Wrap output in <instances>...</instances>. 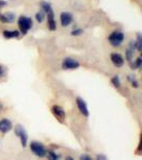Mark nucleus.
I'll use <instances>...</instances> for the list:
<instances>
[{
    "mask_svg": "<svg viewBox=\"0 0 142 160\" xmlns=\"http://www.w3.org/2000/svg\"><path fill=\"white\" fill-rule=\"evenodd\" d=\"M65 160H74V158H72V157H66V158H65Z\"/></svg>",
    "mask_w": 142,
    "mask_h": 160,
    "instance_id": "nucleus-28",
    "label": "nucleus"
},
{
    "mask_svg": "<svg viewBox=\"0 0 142 160\" xmlns=\"http://www.w3.org/2000/svg\"><path fill=\"white\" fill-rule=\"evenodd\" d=\"M95 160H108V158L104 154H99L96 157H95Z\"/></svg>",
    "mask_w": 142,
    "mask_h": 160,
    "instance_id": "nucleus-25",
    "label": "nucleus"
},
{
    "mask_svg": "<svg viewBox=\"0 0 142 160\" xmlns=\"http://www.w3.org/2000/svg\"><path fill=\"white\" fill-rule=\"evenodd\" d=\"M80 160H93L91 156H89L88 154H82L80 157H79Z\"/></svg>",
    "mask_w": 142,
    "mask_h": 160,
    "instance_id": "nucleus-26",
    "label": "nucleus"
},
{
    "mask_svg": "<svg viewBox=\"0 0 142 160\" xmlns=\"http://www.w3.org/2000/svg\"><path fill=\"white\" fill-rule=\"evenodd\" d=\"M51 113H53L60 122H62V121L65 118V111H64V109L61 106L53 105V107H51Z\"/></svg>",
    "mask_w": 142,
    "mask_h": 160,
    "instance_id": "nucleus-9",
    "label": "nucleus"
},
{
    "mask_svg": "<svg viewBox=\"0 0 142 160\" xmlns=\"http://www.w3.org/2000/svg\"><path fill=\"white\" fill-rule=\"evenodd\" d=\"M30 149L35 156L40 157V158H43V157L46 156V148L45 146L43 145L42 143L40 142H37V141H33L30 143Z\"/></svg>",
    "mask_w": 142,
    "mask_h": 160,
    "instance_id": "nucleus-5",
    "label": "nucleus"
},
{
    "mask_svg": "<svg viewBox=\"0 0 142 160\" xmlns=\"http://www.w3.org/2000/svg\"><path fill=\"white\" fill-rule=\"evenodd\" d=\"M7 6V1L6 0H0V8H3Z\"/></svg>",
    "mask_w": 142,
    "mask_h": 160,
    "instance_id": "nucleus-27",
    "label": "nucleus"
},
{
    "mask_svg": "<svg viewBox=\"0 0 142 160\" xmlns=\"http://www.w3.org/2000/svg\"><path fill=\"white\" fill-rule=\"evenodd\" d=\"M135 44H136V50L141 52L142 51V37H141L140 32L137 33V40L135 41Z\"/></svg>",
    "mask_w": 142,
    "mask_h": 160,
    "instance_id": "nucleus-16",
    "label": "nucleus"
},
{
    "mask_svg": "<svg viewBox=\"0 0 142 160\" xmlns=\"http://www.w3.org/2000/svg\"><path fill=\"white\" fill-rule=\"evenodd\" d=\"M14 131H15V135L19 138L22 146L23 148H26V146H27V143H28V133L24 128V126L18 124V125H16L14 127Z\"/></svg>",
    "mask_w": 142,
    "mask_h": 160,
    "instance_id": "nucleus-4",
    "label": "nucleus"
},
{
    "mask_svg": "<svg viewBox=\"0 0 142 160\" xmlns=\"http://www.w3.org/2000/svg\"><path fill=\"white\" fill-rule=\"evenodd\" d=\"M40 7H41V9H42V11L45 12V14H47V13H50V12L53 11V7H51V4L48 1H41L40 2Z\"/></svg>",
    "mask_w": 142,
    "mask_h": 160,
    "instance_id": "nucleus-14",
    "label": "nucleus"
},
{
    "mask_svg": "<svg viewBox=\"0 0 142 160\" xmlns=\"http://www.w3.org/2000/svg\"><path fill=\"white\" fill-rule=\"evenodd\" d=\"M76 105H77V108L78 110L80 111V113L84 117L88 118L90 115V112H89V109H88V106H87V102L82 97H77L76 98Z\"/></svg>",
    "mask_w": 142,
    "mask_h": 160,
    "instance_id": "nucleus-6",
    "label": "nucleus"
},
{
    "mask_svg": "<svg viewBox=\"0 0 142 160\" xmlns=\"http://www.w3.org/2000/svg\"><path fill=\"white\" fill-rule=\"evenodd\" d=\"M13 129V124L9 118H2L0 120V132L8 133Z\"/></svg>",
    "mask_w": 142,
    "mask_h": 160,
    "instance_id": "nucleus-10",
    "label": "nucleus"
},
{
    "mask_svg": "<svg viewBox=\"0 0 142 160\" xmlns=\"http://www.w3.org/2000/svg\"><path fill=\"white\" fill-rule=\"evenodd\" d=\"M82 33H84V30L78 27H75L74 29L71 31V34L73 35V37H80Z\"/></svg>",
    "mask_w": 142,
    "mask_h": 160,
    "instance_id": "nucleus-22",
    "label": "nucleus"
},
{
    "mask_svg": "<svg viewBox=\"0 0 142 160\" xmlns=\"http://www.w3.org/2000/svg\"><path fill=\"white\" fill-rule=\"evenodd\" d=\"M15 19H16V16L12 12H6L0 14V22L2 24H12L15 22Z\"/></svg>",
    "mask_w": 142,
    "mask_h": 160,
    "instance_id": "nucleus-11",
    "label": "nucleus"
},
{
    "mask_svg": "<svg viewBox=\"0 0 142 160\" xmlns=\"http://www.w3.org/2000/svg\"><path fill=\"white\" fill-rule=\"evenodd\" d=\"M2 108H3V106H2V104L0 102V113H1V111H2Z\"/></svg>",
    "mask_w": 142,
    "mask_h": 160,
    "instance_id": "nucleus-29",
    "label": "nucleus"
},
{
    "mask_svg": "<svg viewBox=\"0 0 142 160\" xmlns=\"http://www.w3.org/2000/svg\"><path fill=\"white\" fill-rule=\"evenodd\" d=\"M17 25H18L19 28V32L20 34L26 35L28 33L31 28L33 26V22L31 19V17L25 16V15H22V16L18 17V20H17Z\"/></svg>",
    "mask_w": 142,
    "mask_h": 160,
    "instance_id": "nucleus-2",
    "label": "nucleus"
},
{
    "mask_svg": "<svg viewBox=\"0 0 142 160\" xmlns=\"http://www.w3.org/2000/svg\"><path fill=\"white\" fill-rule=\"evenodd\" d=\"M0 14H1V13H0Z\"/></svg>",
    "mask_w": 142,
    "mask_h": 160,
    "instance_id": "nucleus-30",
    "label": "nucleus"
},
{
    "mask_svg": "<svg viewBox=\"0 0 142 160\" xmlns=\"http://www.w3.org/2000/svg\"><path fill=\"white\" fill-rule=\"evenodd\" d=\"M46 18H47V27L50 31H55L57 29V22L55 19V13L50 12L46 14Z\"/></svg>",
    "mask_w": 142,
    "mask_h": 160,
    "instance_id": "nucleus-12",
    "label": "nucleus"
},
{
    "mask_svg": "<svg viewBox=\"0 0 142 160\" xmlns=\"http://www.w3.org/2000/svg\"><path fill=\"white\" fill-rule=\"evenodd\" d=\"M61 66L64 71H74V69H77V68H80V63H79V61H77L76 59L68 57V58L63 59Z\"/></svg>",
    "mask_w": 142,
    "mask_h": 160,
    "instance_id": "nucleus-3",
    "label": "nucleus"
},
{
    "mask_svg": "<svg viewBox=\"0 0 142 160\" xmlns=\"http://www.w3.org/2000/svg\"><path fill=\"white\" fill-rule=\"evenodd\" d=\"M125 41V34L121 30H114L108 35V42L112 47H120Z\"/></svg>",
    "mask_w": 142,
    "mask_h": 160,
    "instance_id": "nucleus-1",
    "label": "nucleus"
},
{
    "mask_svg": "<svg viewBox=\"0 0 142 160\" xmlns=\"http://www.w3.org/2000/svg\"><path fill=\"white\" fill-rule=\"evenodd\" d=\"M129 66L131 69H140L142 68V58L141 57H138L134 63L133 62H129Z\"/></svg>",
    "mask_w": 142,
    "mask_h": 160,
    "instance_id": "nucleus-15",
    "label": "nucleus"
},
{
    "mask_svg": "<svg viewBox=\"0 0 142 160\" xmlns=\"http://www.w3.org/2000/svg\"><path fill=\"white\" fill-rule=\"evenodd\" d=\"M20 35L19 30H4L2 31V37L7 40L10 38H17Z\"/></svg>",
    "mask_w": 142,
    "mask_h": 160,
    "instance_id": "nucleus-13",
    "label": "nucleus"
},
{
    "mask_svg": "<svg viewBox=\"0 0 142 160\" xmlns=\"http://www.w3.org/2000/svg\"><path fill=\"white\" fill-rule=\"evenodd\" d=\"M125 59H126V61L129 63V62L133 61V59H134V50H131L129 49V48H127L125 51Z\"/></svg>",
    "mask_w": 142,
    "mask_h": 160,
    "instance_id": "nucleus-20",
    "label": "nucleus"
},
{
    "mask_svg": "<svg viewBox=\"0 0 142 160\" xmlns=\"http://www.w3.org/2000/svg\"><path fill=\"white\" fill-rule=\"evenodd\" d=\"M7 74V68L2 64H0V78H3Z\"/></svg>",
    "mask_w": 142,
    "mask_h": 160,
    "instance_id": "nucleus-23",
    "label": "nucleus"
},
{
    "mask_svg": "<svg viewBox=\"0 0 142 160\" xmlns=\"http://www.w3.org/2000/svg\"><path fill=\"white\" fill-rule=\"evenodd\" d=\"M46 156H47L48 160H59V156L56 154V152L51 151V149L46 152Z\"/></svg>",
    "mask_w": 142,
    "mask_h": 160,
    "instance_id": "nucleus-21",
    "label": "nucleus"
},
{
    "mask_svg": "<svg viewBox=\"0 0 142 160\" xmlns=\"http://www.w3.org/2000/svg\"><path fill=\"white\" fill-rule=\"evenodd\" d=\"M128 48L129 49H131V50H134L135 51L136 50V44H135V41H129V43H128Z\"/></svg>",
    "mask_w": 142,
    "mask_h": 160,
    "instance_id": "nucleus-24",
    "label": "nucleus"
},
{
    "mask_svg": "<svg viewBox=\"0 0 142 160\" xmlns=\"http://www.w3.org/2000/svg\"><path fill=\"white\" fill-rule=\"evenodd\" d=\"M110 60H111L112 64L115 66V68H122L125 63V60H124V57L121 55L120 52H112L110 55Z\"/></svg>",
    "mask_w": 142,
    "mask_h": 160,
    "instance_id": "nucleus-8",
    "label": "nucleus"
},
{
    "mask_svg": "<svg viewBox=\"0 0 142 160\" xmlns=\"http://www.w3.org/2000/svg\"><path fill=\"white\" fill-rule=\"evenodd\" d=\"M127 80L130 82V84L133 86V88H135V89L139 88V81L137 80V78L135 76H131V75H129V76H127Z\"/></svg>",
    "mask_w": 142,
    "mask_h": 160,
    "instance_id": "nucleus-18",
    "label": "nucleus"
},
{
    "mask_svg": "<svg viewBox=\"0 0 142 160\" xmlns=\"http://www.w3.org/2000/svg\"><path fill=\"white\" fill-rule=\"evenodd\" d=\"M73 20H74V16L72 13L64 11L60 14V25L62 27H68L73 22Z\"/></svg>",
    "mask_w": 142,
    "mask_h": 160,
    "instance_id": "nucleus-7",
    "label": "nucleus"
},
{
    "mask_svg": "<svg viewBox=\"0 0 142 160\" xmlns=\"http://www.w3.org/2000/svg\"><path fill=\"white\" fill-rule=\"evenodd\" d=\"M45 19H46V14H45V12H44V11L41 10V11L35 13V20H37L38 24H42Z\"/></svg>",
    "mask_w": 142,
    "mask_h": 160,
    "instance_id": "nucleus-17",
    "label": "nucleus"
},
{
    "mask_svg": "<svg viewBox=\"0 0 142 160\" xmlns=\"http://www.w3.org/2000/svg\"><path fill=\"white\" fill-rule=\"evenodd\" d=\"M111 83H112V86L114 88H117V89L121 88V79L118 75H115V76H113L111 78Z\"/></svg>",
    "mask_w": 142,
    "mask_h": 160,
    "instance_id": "nucleus-19",
    "label": "nucleus"
}]
</instances>
